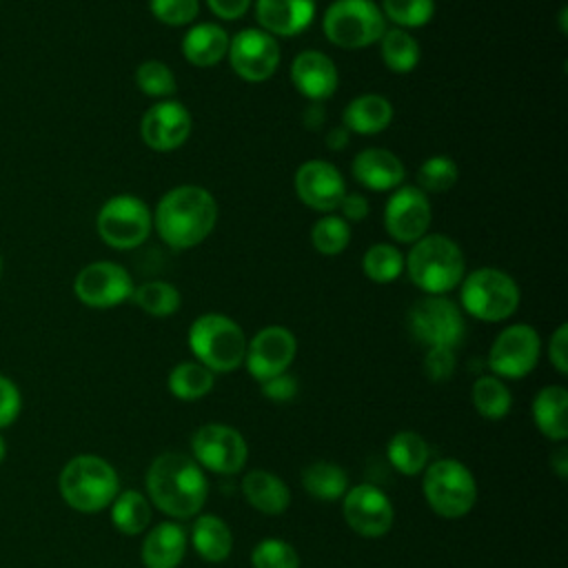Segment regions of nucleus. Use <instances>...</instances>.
<instances>
[{
  "label": "nucleus",
  "mask_w": 568,
  "mask_h": 568,
  "mask_svg": "<svg viewBox=\"0 0 568 568\" xmlns=\"http://www.w3.org/2000/svg\"><path fill=\"white\" fill-rule=\"evenodd\" d=\"M22 410V395L13 379L0 375V430L9 428Z\"/></svg>",
  "instance_id": "c03bdc74"
},
{
  "label": "nucleus",
  "mask_w": 568,
  "mask_h": 568,
  "mask_svg": "<svg viewBox=\"0 0 568 568\" xmlns=\"http://www.w3.org/2000/svg\"><path fill=\"white\" fill-rule=\"evenodd\" d=\"M351 242V224L337 213H324L311 229V244L317 253L333 257L339 255Z\"/></svg>",
  "instance_id": "e433bc0d"
},
{
  "label": "nucleus",
  "mask_w": 568,
  "mask_h": 568,
  "mask_svg": "<svg viewBox=\"0 0 568 568\" xmlns=\"http://www.w3.org/2000/svg\"><path fill=\"white\" fill-rule=\"evenodd\" d=\"M388 22L375 0H333L322 13V29L339 49H366L377 44Z\"/></svg>",
  "instance_id": "0eeeda50"
},
{
  "label": "nucleus",
  "mask_w": 568,
  "mask_h": 568,
  "mask_svg": "<svg viewBox=\"0 0 568 568\" xmlns=\"http://www.w3.org/2000/svg\"><path fill=\"white\" fill-rule=\"evenodd\" d=\"M195 462L213 473H240L248 457V446L240 430L226 424H204L191 439Z\"/></svg>",
  "instance_id": "2eb2a0df"
},
{
  "label": "nucleus",
  "mask_w": 568,
  "mask_h": 568,
  "mask_svg": "<svg viewBox=\"0 0 568 568\" xmlns=\"http://www.w3.org/2000/svg\"><path fill=\"white\" fill-rule=\"evenodd\" d=\"M253 568H300L297 550L284 539H262L251 552Z\"/></svg>",
  "instance_id": "a19ab883"
},
{
  "label": "nucleus",
  "mask_w": 568,
  "mask_h": 568,
  "mask_svg": "<svg viewBox=\"0 0 568 568\" xmlns=\"http://www.w3.org/2000/svg\"><path fill=\"white\" fill-rule=\"evenodd\" d=\"M146 493L164 515L191 519L202 510L209 484L195 459L182 453H162L146 470Z\"/></svg>",
  "instance_id": "f03ea898"
},
{
  "label": "nucleus",
  "mask_w": 568,
  "mask_h": 568,
  "mask_svg": "<svg viewBox=\"0 0 568 568\" xmlns=\"http://www.w3.org/2000/svg\"><path fill=\"white\" fill-rule=\"evenodd\" d=\"M455 348H444V346H435V348H426V357H424V373L428 379L433 382H446L453 377L455 373Z\"/></svg>",
  "instance_id": "37998d69"
},
{
  "label": "nucleus",
  "mask_w": 568,
  "mask_h": 568,
  "mask_svg": "<svg viewBox=\"0 0 568 568\" xmlns=\"http://www.w3.org/2000/svg\"><path fill=\"white\" fill-rule=\"evenodd\" d=\"M348 140H351V133H348L344 126L331 129V131L326 133V138H324L326 146H328L331 151H342V149H346V146H348Z\"/></svg>",
  "instance_id": "603ef678"
},
{
  "label": "nucleus",
  "mask_w": 568,
  "mask_h": 568,
  "mask_svg": "<svg viewBox=\"0 0 568 568\" xmlns=\"http://www.w3.org/2000/svg\"><path fill=\"white\" fill-rule=\"evenodd\" d=\"M193 131V118L189 109L178 100H158L140 120L142 142L160 153L180 149Z\"/></svg>",
  "instance_id": "a211bd4d"
},
{
  "label": "nucleus",
  "mask_w": 568,
  "mask_h": 568,
  "mask_svg": "<svg viewBox=\"0 0 568 568\" xmlns=\"http://www.w3.org/2000/svg\"><path fill=\"white\" fill-rule=\"evenodd\" d=\"M186 552V532L180 524L162 521L142 539V564L146 568H178Z\"/></svg>",
  "instance_id": "b1692460"
},
{
  "label": "nucleus",
  "mask_w": 568,
  "mask_h": 568,
  "mask_svg": "<svg viewBox=\"0 0 568 568\" xmlns=\"http://www.w3.org/2000/svg\"><path fill=\"white\" fill-rule=\"evenodd\" d=\"M539 353V333L530 324H510L493 339L488 348V368L499 379H521L537 366Z\"/></svg>",
  "instance_id": "f8f14e48"
},
{
  "label": "nucleus",
  "mask_w": 568,
  "mask_h": 568,
  "mask_svg": "<svg viewBox=\"0 0 568 568\" xmlns=\"http://www.w3.org/2000/svg\"><path fill=\"white\" fill-rule=\"evenodd\" d=\"M362 271L375 284H390L404 273V253L390 242L371 244L362 255Z\"/></svg>",
  "instance_id": "72a5a7b5"
},
{
  "label": "nucleus",
  "mask_w": 568,
  "mask_h": 568,
  "mask_svg": "<svg viewBox=\"0 0 568 568\" xmlns=\"http://www.w3.org/2000/svg\"><path fill=\"white\" fill-rule=\"evenodd\" d=\"M260 386H262V395L273 399V402H288L297 393V382L288 373H280L275 377H268V379L260 382Z\"/></svg>",
  "instance_id": "49530a36"
},
{
  "label": "nucleus",
  "mask_w": 568,
  "mask_h": 568,
  "mask_svg": "<svg viewBox=\"0 0 568 568\" xmlns=\"http://www.w3.org/2000/svg\"><path fill=\"white\" fill-rule=\"evenodd\" d=\"M213 371L200 362H180L169 373V390L173 397L193 402L213 388Z\"/></svg>",
  "instance_id": "f704fd0d"
},
{
  "label": "nucleus",
  "mask_w": 568,
  "mask_h": 568,
  "mask_svg": "<svg viewBox=\"0 0 568 568\" xmlns=\"http://www.w3.org/2000/svg\"><path fill=\"white\" fill-rule=\"evenodd\" d=\"M255 20L273 38H293L311 27L317 7L315 0H253Z\"/></svg>",
  "instance_id": "4be33fe9"
},
{
  "label": "nucleus",
  "mask_w": 568,
  "mask_h": 568,
  "mask_svg": "<svg viewBox=\"0 0 568 568\" xmlns=\"http://www.w3.org/2000/svg\"><path fill=\"white\" fill-rule=\"evenodd\" d=\"M513 404L508 386L495 375H481L473 384V406L486 419H501Z\"/></svg>",
  "instance_id": "c9c22d12"
},
{
  "label": "nucleus",
  "mask_w": 568,
  "mask_h": 568,
  "mask_svg": "<svg viewBox=\"0 0 568 568\" xmlns=\"http://www.w3.org/2000/svg\"><path fill=\"white\" fill-rule=\"evenodd\" d=\"M131 302L138 308H142L146 315L169 317L180 308L182 295H180L178 286H173L166 280H149L133 288Z\"/></svg>",
  "instance_id": "473e14b6"
},
{
  "label": "nucleus",
  "mask_w": 568,
  "mask_h": 568,
  "mask_svg": "<svg viewBox=\"0 0 568 568\" xmlns=\"http://www.w3.org/2000/svg\"><path fill=\"white\" fill-rule=\"evenodd\" d=\"M532 419L541 435L552 442L568 437V393L559 384H550L537 390L532 399Z\"/></svg>",
  "instance_id": "a878e982"
},
{
  "label": "nucleus",
  "mask_w": 568,
  "mask_h": 568,
  "mask_svg": "<svg viewBox=\"0 0 568 568\" xmlns=\"http://www.w3.org/2000/svg\"><path fill=\"white\" fill-rule=\"evenodd\" d=\"M4 455H7V444H4V437L0 435V464H2V459H4Z\"/></svg>",
  "instance_id": "5fc2aeb1"
},
{
  "label": "nucleus",
  "mask_w": 568,
  "mask_h": 568,
  "mask_svg": "<svg viewBox=\"0 0 568 568\" xmlns=\"http://www.w3.org/2000/svg\"><path fill=\"white\" fill-rule=\"evenodd\" d=\"M58 490L64 504L78 513H100L120 493L115 468L98 455L71 457L58 477Z\"/></svg>",
  "instance_id": "20e7f679"
},
{
  "label": "nucleus",
  "mask_w": 568,
  "mask_h": 568,
  "mask_svg": "<svg viewBox=\"0 0 568 568\" xmlns=\"http://www.w3.org/2000/svg\"><path fill=\"white\" fill-rule=\"evenodd\" d=\"M242 495L264 515H282L291 504L288 486L268 470H248L242 477Z\"/></svg>",
  "instance_id": "bb28decb"
},
{
  "label": "nucleus",
  "mask_w": 568,
  "mask_h": 568,
  "mask_svg": "<svg viewBox=\"0 0 568 568\" xmlns=\"http://www.w3.org/2000/svg\"><path fill=\"white\" fill-rule=\"evenodd\" d=\"M462 308L481 322H504L519 308V284L501 268L481 266L459 282Z\"/></svg>",
  "instance_id": "423d86ee"
},
{
  "label": "nucleus",
  "mask_w": 568,
  "mask_h": 568,
  "mask_svg": "<svg viewBox=\"0 0 568 568\" xmlns=\"http://www.w3.org/2000/svg\"><path fill=\"white\" fill-rule=\"evenodd\" d=\"M379 9L386 22L399 29H419L435 16V0H382Z\"/></svg>",
  "instance_id": "58836bf2"
},
{
  "label": "nucleus",
  "mask_w": 568,
  "mask_h": 568,
  "mask_svg": "<svg viewBox=\"0 0 568 568\" xmlns=\"http://www.w3.org/2000/svg\"><path fill=\"white\" fill-rule=\"evenodd\" d=\"M422 490L433 513L444 519H459L468 515L477 501L473 473L453 457L437 459L426 468Z\"/></svg>",
  "instance_id": "6e6552de"
},
{
  "label": "nucleus",
  "mask_w": 568,
  "mask_h": 568,
  "mask_svg": "<svg viewBox=\"0 0 568 568\" xmlns=\"http://www.w3.org/2000/svg\"><path fill=\"white\" fill-rule=\"evenodd\" d=\"M342 513L351 530L362 537H384L395 519L393 504L384 490L373 484H357L342 497Z\"/></svg>",
  "instance_id": "6ab92c4d"
},
{
  "label": "nucleus",
  "mask_w": 568,
  "mask_h": 568,
  "mask_svg": "<svg viewBox=\"0 0 568 568\" xmlns=\"http://www.w3.org/2000/svg\"><path fill=\"white\" fill-rule=\"evenodd\" d=\"M559 29H561V33H566V9L559 11Z\"/></svg>",
  "instance_id": "864d4df0"
},
{
  "label": "nucleus",
  "mask_w": 568,
  "mask_h": 568,
  "mask_svg": "<svg viewBox=\"0 0 568 568\" xmlns=\"http://www.w3.org/2000/svg\"><path fill=\"white\" fill-rule=\"evenodd\" d=\"M404 271H408L410 282L426 295H446L466 275L464 251L444 233H426L404 255Z\"/></svg>",
  "instance_id": "7ed1b4c3"
},
{
  "label": "nucleus",
  "mask_w": 568,
  "mask_h": 568,
  "mask_svg": "<svg viewBox=\"0 0 568 568\" xmlns=\"http://www.w3.org/2000/svg\"><path fill=\"white\" fill-rule=\"evenodd\" d=\"M280 44L277 38L262 31L260 27L240 29L231 36L226 60L237 78L251 84L266 82L280 67Z\"/></svg>",
  "instance_id": "9b49d317"
},
{
  "label": "nucleus",
  "mask_w": 568,
  "mask_h": 568,
  "mask_svg": "<svg viewBox=\"0 0 568 568\" xmlns=\"http://www.w3.org/2000/svg\"><path fill=\"white\" fill-rule=\"evenodd\" d=\"M293 189L300 202L308 209L317 213H335L346 193V182L333 162L315 158L297 166Z\"/></svg>",
  "instance_id": "dca6fc26"
},
{
  "label": "nucleus",
  "mask_w": 568,
  "mask_h": 568,
  "mask_svg": "<svg viewBox=\"0 0 568 568\" xmlns=\"http://www.w3.org/2000/svg\"><path fill=\"white\" fill-rule=\"evenodd\" d=\"M302 486L313 499L335 501L346 495L348 475L344 473L342 466L320 459L302 470Z\"/></svg>",
  "instance_id": "c756f323"
},
{
  "label": "nucleus",
  "mask_w": 568,
  "mask_h": 568,
  "mask_svg": "<svg viewBox=\"0 0 568 568\" xmlns=\"http://www.w3.org/2000/svg\"><path fill=\"white\" fill-rule=\"evenodd\" d=\"M351 173L364 189L375 193H390L402 186L406 178V169L399 155L382 146H368L355 153L351 162Z\"/></svg>",
  "instance_id": "412c9836"
},
{
  "label": "nucleus",
  "mask_w": 568,
  "mask_h": 568,
  "mask_svg": "<svg viewBox=\"0 0 568 568\" xmlns=\"http://www.w3.org/2000/svg\"><path fill=\"white\" fill-rule=\"evenodd\" d=\"M291 82L308 102L328 100L339 84V73L331 55L317 49L300 51L291 62Z\"/></svg>",
  "instance_id": "aec40b11"
},
{
  "label": "nucleus",
  "mask_w": 568,
  "mask_h": 568,
  "mask_svg": "<svg viewBox=\"0 0 568 568\" xmlns=\"http://www.w3.org/2000/svg\"><path fill=\"white\" fill-rule=\"evenodd\" d=\"M433 220L428 195L413 184L390 191L384 204V229L399 244H413L428 233Z\"/></svg>",
  "instance_id": "4468645a"
},
{
  "label": "nucleus",
  "mask_w": 568,
  "mask_h": 568,
  "mask_svg": "<svg viewBox=\"0 0 568 568\" xmlns=\"http://www.w3.org/2000/svg\"><path fill=\"white\" fill-rule=\"evenodd\" d=\"M337 215L342 217V220H346L348 224H359V222H364L366 217H368V213H371V204H368V200H366V195H362V193H344V197H342V202H339V206H337Z\"/></svg>",
  "instance_id": "de8ad7c7"
},
{
  "label": "nucleus",
  "mask_w": 568,
  "mask_h": 568,
  "mask_svg": "<svg viewBox=\"0 0 568 568\" xmlns=\"http://www.w3.org/2000/svg\"><path fill=\"white\" fill-rule=\"evenodd\" d=\"M2 271H4V262H2V253H0V280H2Z\"/></svg>",
  "instance_id": "6e6d98bb"
},
{
  "label": "nucleus",
  "mask_w": 568,
  "mask_h": 568,
  "mask_svg": "<svg viewBox=\"0 0 568 568\" xmlns=\"http://www.w3.org/2000/svg\"><path fill=\"white\" fill-rule=\"evenodd\" d=\"M302 122L306 129L311 131H317L324 126L326 122V111L322 106V102H308V106L304 109V115H302Z\"/></svg>",
  "instance_id": "8fccbe9b"
},
{
  "label": "nucleus",
  "mask_w": 568,
  "mask_h": 568,
  "mask_svg": "<svg viewBox=\"0 0 568 568\" xmlns=\"http://www.w3.org/2000/svg\"><path fill=\"white\" fill-rule=\"evenodd\" d=\"M550 468L555 470V475L559 479L568 477V448L564 444H559L552 453H550Z\"/></svg>",
  "instance_id": "3c124183"
},
{
  "label": "nucleus",
  "mask_w": 568,
  "mask_h": 568,
  "mask_svg": "<svg viewBox=\"0 0 568 568\" xmlns=\"http://www.w3.org/2000/svg\"><path fill=\"white\" fill-rule=\"evenodd\" d=\"M388 462L402 473V475H419L426 468L428 462V444L426 439L415 430H399L390 437L386 446Z\"/></svg>",
  "instance_id": "7c9ffc66"
},
{
  "label": "nucleus",
  "mask_w": 568,
  "mask_h": 568,
  "mask_svg": "<svg viewBox=\"0 0 568 568\" xmlns=\"http://www.w3.org/2000/svg\"><path fill=\"white\" fill-rule=\"evenodd\" d=\"M149 11L166 27H189L200 13V0H149Z\"/></svg>",
  "instance_id": "79ce46f5"
},
{
  "label": "nucleus",
  "mask_w": 568,
  "mask_h": 568,
  "mask_svg": "<svg viewBox=\"0 0 568 568\" xmlns=\"http://www.w3.org/2000/svg\"><path fill=\"white\" fill-rule=\"evenodd\" d=\"M215 222L217 202L213 193L200 184H180L169 189L153 211L155 233L175 251L202 244L213 233Z\"/></svg>",
  "instance_id": "f257e3e1"
},
{
  "label": "nucleus",
  "mask_w": 568,
  "mask_h": 568,
  "mask_svg": "<svg viewBox=\"0 0 568 568\" xmlns=\"http://www.w3.org/2000/svg\"><path fill=\"white\" fill-rule=\"evenodd\" d=\"M377 44H379V55L384 67L390 69L393 73H410L422 60L419 42L406 29L386 27Z\"/></svg>",
  "instance_id": "c85d7f7f"
},
{
  "label": "nucleus",
  "mask_w": 568,
  "mask_h": 568,
  "mask_svg": "<svg viewBox=\"0 0 568 568\" xmlns=\"http://www.w3.org/2000/svg\"><path fill=\"white\" fill-rule=\"evenodd\" d=\"M459 180L457 162L448 155H430L417 169V186L428 193H446Z\"/></svg>",
  "instance_id": "ea45409f"
},
{
  "label": "nucleus",
  "mask_w": 568,
  "mask_h": 568,
  "mask_svg": "<svg viewBox=\"0 0 568 568\" xmlns=\"http://www.w3.org/2000/svg\"><path fill=\"white\" fill-rule=\"evenodd\" d=\"M253 0H206V7L220 20H240L251 9Z\"/></svg>",
  "instance_id": "09e8293b"
},
{
  "label": "nucleus",
  "mask_w": 568,
  "mask_h": 568,
  "mask_svg": "<svg viewBox=\"0 0 568 568\" xmlns=\"http://www.w3.org/2000/svg\"><path fill=\"white\" fill-rule=\"evenodd\" d=\"M135 87L158 100H169L178 91V80L173 69L162 60H144L135 67Z\"/></svg>",
  "instance_id": "4c0bfd02"
},
{
  "label": "nucleus",
  "mask_w": 568,
  "mask_h": 568,
  "mask_svg": "<svg viewBox=\"0 0 568 568\" xmlns=\"http://www.w3.org/2000/svg\"><path fill=\"white\" fill-rule=\"evenodd\" d=\"M393 104L382 93H362L342 111V126L348 133L377 135L393 122Z\"/></svg>",
  "instance_id": "393cba45"
},
{
  "label": "nucleus",
  "mask_w": 568,
  "mask_h": 568,
  "mask_svg": "<svg viewBox=\"0 0 568 568\" xmlns=\"http://www.w3.org/2000/svg\"><path fill=\"white\" fill-rule=\"evenodd\" d=\"M295 353H297L295 335L286 326L271 324L260 328L251 337V342L246 344L244 364L257 382H264L268 377L286 373L295 359Z\"/></svg>",
  "instance_id": "f3484780"
},
{
  "label": "nucleus",
  "mask_w": 568,
  "mask_h": 568,
  "mask_svg": "<svg viewBox=\"0 0 568 568\" xmlns=\"http://www.w3.org/2000/svg\"><path fill=\"white\" fill-rule=\"evenodd\" d=\"M133 288L131 273L111 260L91 262L73 277V293L89 308H113L131 300Z\"/></svg>",
  "instance_id": "ddd939ff"
},
{
  "label": "nucleus",
  "mask_w": 568,
  "mask_h": 568,
  "mask_svg": "<svg viewBox=\"0 0 568 568\" xmlns=\"http://www.w3.org/2000/svg\"><path fill=\"white\" fill-rule=\"evenodd\" d=\"M191 544L204 561L220 564L233 550V535L222 517L200 515L191 528Z\"/></svg>",
  "instance_id": "cd10ccee"
},
{
  "label": "nucleus",
  "mask_w": 568,
  "mask_h": 568,
  "mask_svg": "<svg viewBox=\"0 0 568 568\" xmlns=\"http://www.w3.org/2000/svg\"><path fill=\"white\" fill-rule=\"evenodd\" d=\"M111 521L122 535H140L151 521L149 499L138 490H122L111 501Z\"/></svg>",
  "instance_id": "2f4dec72"
},
{
  "label": "nucleus",
  "mask_w": 568,
  "mask_h": 568,
  "mask_svg": "<svg viewBox=\"0 0 568 568\" xmlns=\"http://www.w3.org/2000/svg\"><path fill=\"white\" fill-rule=\"evenodd\" d=\"M231 36L215 22L191 24L182 38V55L189 64L209 69L220 64L229 53Z\"/></svg>",
  "instance_id": "5701e85b"
},
{
  "label": "nucleus",
  "mask_w": 568,
  "mask_h": 568,
  "mask_svg": "<svg viewBox=\"0 0 568 568\" xmlns=\"http://www.w3.org/2000/svg\"><path fill=\"white\" fill-rule=\"evenodd\" d=\"M548 359L559 375H568V324L561 322L548 342Z\"/></svg>",
  "instance_id": "a18cd8bd"
},
{
  "label": "nucleus",
  "mask_w": 568,
  "mask_h": 568,
  "mask_svg": "<svg viewBox=\"0 0 568 568\" xmlns=\"http://www.w3.org/2000/svg\"><path fill=\"white\" fill-rule=\"evenodd\" d=\"M100 240L115 251L142 246L153 231V213L144 200L131 193H120L102 202L95 215Z\"/></svg>",
  "instance_id": "1a4fd4ad"
},
{
  "label": "nucleus",
  "mask_w": 568,
  "mask_h": 568,
  "mask_svg": "<svg viewBox=\"0 0 568 568\" xmlns=\"http://www.w3.org/2000/svg\"><path fill=\"white\" fill-rule=\"evenodd\" d=\"M408 328L426 348H455L466 333L462 308L446 295H424L408 311Z\"/></svg>",
  "instance_id": "9d476101"
},
{
  "label": "nucleus",
  "mask_w": 568,
  "mask_h": 568,
  "mask_svg": "<svg viewBox=\"0 0 568 568\" xmlns=\"http://www.w3.org/2000/svg\"><path fill=\"white\" fill-rule=\"evenodd\" d=\"M186 339L195 362L213 373H231L244 364L246 335L242 326L224 313H202L195 317Z\"/></svg>",
  "instance_id": "39448f33"
}]
</instances>
